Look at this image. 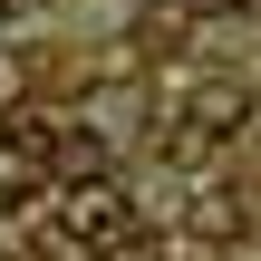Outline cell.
Instances as JSON below:
<instances>
[{"label":"cell","mask_w":261,"mask_h":261,"mask_svg":"<svg viewBox=\"0 0 261 261\" xmlns=\"http://www.w3.org/2000/svg\"><path fill=\"white\" fill-rule=\"evenodd\" d=\"M68 232L97 252V242H126V194L116 184H87V194H68Z\"/></svg>","instance_id":"6da1fadb"},{"label":"cell","mask_w":261,"mask_h":261,"mask_svg":"<svg viewBox=\"0 0 261 261\" xmlns=\"http://www.w3.org/2000/svg\"><path fill=\"white\" fill-rule=\"evenodd\" d=\"M107 261H155V252H145V242H116V252H107Z\"/></svg>","instance_id":"7a4b0ae2"},{"label":"cell","mask_w":261,"mask_h":261,"mask_svg":"<svg viewBox=\"0 0 261 261\" xmlns=\"http://www.w3.org/2000/svg\"><path fill=\"white\" fill-rule=\"evenodd\" d=\"M184 10H223V0H184Z\"/></svg>","instance_id":"3957f363"}]
</instances>
